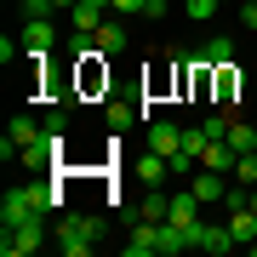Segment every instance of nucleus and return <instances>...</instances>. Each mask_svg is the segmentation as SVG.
<instances>
[{"instance_id":"obj_8","label":"nucleus","mask_w":257,"mask_h":257,"mask_svg":"<svg viewBox=\"0 0 257 257\" xmlns=\"http://www.w3.org/2000/svg\"><path fill=\"white\" fill-rule=\"evenodd\" d=\"M189 189L200 194V206H206V200H229V177H223V172H211V166H200V172L189 177Z\"/></svg>"},{"instance_id":"obj_1","label":"nucleus","mask_w":257,"mask_h":257,"mask_svg":"<svg viewBox=\"0 0 257 257\" xmlns=\"http://www.w3.org/2000/svg\"><path fill=\"white\" fill-rule=\"evenodd\" d=\"M97 234H103L97 217H57V251L63 257H92Z\"/></svg>"},{"instance_id":"obj_17","label":"nucleus","mask_w":257,"mask_h":257,"mask_svg":"<svg viewBox=\"0 0 257 257\" xmlns=\"http://www.w3.org/2000/svg\"><path fill=\"white\" fill-rule=\"evenodd\" d=\"M240 86H246V74H240L234 63H223V69H217V92H211V97H217V103H234Z\"/></svg>"},{"instance_id":"obj_12","label":"nucleus","mask_w":257,"mask_h":257,"mask_svg":"<svg viewBox=\"0 0 257 257\" xmlns=\"http://www.w3.org/2000/svg\"><path fill=\"white\" fill-rule=\"evenodd\" d=\"M234 160H240V149L223 138V143H206L200 149V166H211V172H223V177H234Z\"/></svg>"},{"instance_id":"obj_13","label":"nucleus","mask_w":257,"mask_h":257,"mask_svg":"<svg viewBox=\"0 0 257 257\" xmlns=\"http://www.w3.org/2000/svg\"><path fill=\"white\" fill-rule=\"evenodd\" d=\"M103 57H109V52L74 57V63H80V86H86V92H103V86H109V63H103Z\"/></svg>"},{"instance_id":"obj_22","label":"nucleus","mask_w":257,"mask_h":257,"mask_svg":"<svg viewBox=\"0 0 257 257\" xmlns=\"http://www.w3.org/2000/svg\"><path fill=\"white\" fill-rule=\"evenodd\" d=\"M200 126H206V143H223V138H229V120H223V114H206Z\"/></svg>"},{"instance_id":"obj_5","label":"nucleus","mask_w":257,"mask_h":257,"mask_svg":"<svg viewBox=\"0 0 257 257\" xmlns=\"http://www.w3.org/2000/svg\"><path fill=\"white\" fill-rule=\"evenodd\" d=\"M172 223H177V229H189L194 240H200V194H194V189L172 194Z\"/></svg>"},{"instance_id":"obj_2","label":"nucleus","mask_w":257,"mask_h":257,"mask_svg":"<svg viewBox=\"0 0 257 257\" xmlns=\"http://www.w3.org/2000/svg\"><path fill=\"white\" fill-rule=\"evenodd\" d=\"M46 246V211H35L29 223H12V229H0V251L6 257H29Z\"/></svg>"},{"instance_id":"obj_4","label":"nucleus","mask_w":257,"mask_h":257,"mask_svg":"<svg viewBox=\"0 0 257 257\" xmlns=\"http://www.w3.org/2000/svg\"><path fill=\"white\" fill-rule=\"evenodd\" d=\"M23 57H52V46H57V29L46 23V18H40V12H35V18H29L23 23Z\"/></svg>"},{"instance_id":"obj_14","label":"nucleus","mask_w":257,"mask_h":257,"mask_svg":"<svg viewBox=\"0 0 257 257\" xmlns=\"http://www.w3.org/2000/svg\"><path fill=\"white\" fill-rule=\"evenodd\" d=\"M194 57H200V63H211V69H223V63H234V40H229V35H211Z\"/></svg>"},{"instance_id":"obj_16","label":"nucleus","mask_w":257,"mask_h":257,"mask_svg":"<svg viewBox=\"0 0 257 257\" xmlns=\"http://www.w3.org/2000/svg\"><path fill=\"white\" fill-rule=\"evenodd\" d=\"M132 120H138V109H132V103H120V97H109V103H103V126H109L114 138L132 126Z\"/></svg>"},{"instance_id":"obj_15","label":"nucleus","mask_w":257,"mask_h":257,"mask_svg":"<svg viewBox=\"0 0 257 257\" xmlns=\"http://www.w3.org/2000/svg\"><path fill=\"white\" fill-rule=\"evenodd\" d=\"M229 234L240 240V246L257 240V211H251V206H234V211H229Z\"/></svg>"},{"instance_id":"obj_25","label":"nucleus","mask_w":257,"mask_h":257,"mask_svg":"<svg viewBox=\"0 0 257 257\" xmlns=\"http://www.w3.org/2000/svg\"><path fill=\"white\" fill-rule=\"evenodd\" d=\"M240 29H257V0H240Z\"/></svg>"},{"instance_id":"obj_10","label":"nucleus","mask_w":257,"mask_h":257,"mask_svg":"<svg viewBox=\"0 0 257 257\" xmlns=\"http://www.w3.org/2000/svg\"><path fill=\"white\" fill-rule=\"evenodd\" d=\"M149 149L172 160L177 149H183V126H172V120H155V126H149Z\"/></svg>"},{"instance_id":"obj_3","label":"nucleus","mask_w":257,"mask_h":257,"mask_svg":"<svg viewBox=\"0 0 257 257\" xmlns=\"http://www.w3.org/2000/svg\"><path fill=\"white\" fill-rule=\"evenodd\" d=\"M40 138H46V126H40L35 114H12V126H6V143H0V160H12L18 149L40 143Z\"/></svg>"},{"instance_id":"obj_20","label":"nucleus","mask_w":257,"mask_h":257,"mask_svg":"<svg viewBox=\"0 0 257 257\" xmlns=\"http://www.w3.org/2000/svg\"><path fill=\"white\" fill-rule=\"evenodd\" d=\"M97 23H103V12H97V6H74V12H69V29H86V35H97Z\"/></svg>"},{"instance_id":"obj_28","label":"nucleus","mask_w":257,"mask_h":257,"mask_svg":"<svg viewBox=\"0 0 257 257\" xmlns=\"http://www.w3.org/2000/svg\"><path fill=\"white\" fill-rule=\"evenodd\" d=\"M114 12H143V0H114Z\"/></svg>"},{"instance_id":"obj_24","label":"nucleus","mask_w":257,"mask_h":257,"mask_svg":"<svg viewBox=\"0 0 257 257\" xmlns=\"http://www.w3.org/2000/svg\"><path fill=\"white\" fill-rule=\"evenodd\" d=\"M183 149L200 155V149H206V126H183Z\"/></svg>"},{"instance_id":"obj_18","label":"nucleus","mask_w":257,"mask_h":257,"mask_svg":"<svg viewBox=\"0 0 257 257\" xmlns=\"http://www.w3.org/2000/svg\"><path fill=\"white\" fill-rule=\"evenodd\" d=\"M97 46L109 57H120V52H126V29H120V23H97Z\"/></svg>"},{"instance_id":"obj_6","label":"nucleus","mask_w":257,"mask_h":257,"mask_svg":"<svg viewBox=\"0 0 257 257\" xmlns=\"http://www.w3.org/2000/svg\"><path fill=\"white\" fill-rule=\"evenodd\" d=\"M35 211H40V206L29 200V189H12L6 200H0V229H12V223H29ZM46 217H52V211H46Z\"/></svg>"},{"instance_id":"obj_11","label":"nucleus","mask_w":257,"mask_h":257,"mask_svg":"<svg viewBox=\"0 0 257 257\" xmlns=\"http://www.w3.org/2000/svg\"><path fill=\"white\" fill-rule=\"evenodd\" d=\"M160 217H172V194H160V189H149L138 206H132V223H160Z\"/></svg>"},{"instance_id":"obj_21","label":"nucleus","mask_w":257,"mask_h":257,"mask_svg":"<svg viewBox=\"0 0 257 257\" xmlns=\"http://www.w3.org/2000/svg\"><path fill=\"white\" fill-rule=\"evenodd\" d=\"M234 183H240V189H257V149L234 160Z\"/></svg>"},{"instance_id":"obj_27","label":"nucleus","mask_w":257,"mask_h":257,"mask_svg":"<svg viewBox=\"0 0 257 257\" xmlns=\"http://www.w3.org/2000/svg\"><path fill=\"white\" fill-rule=\"evenodd\" d=\"M23 6H29V12H40V18H46V12H52V0H23Z\"/></svg>"},{"instance_id":"obj_23","label":"nucleus","mask_w":257,"mask_h":257,"mask_svg":"<svg viewBox=\"0 0 257 257\" xmlns=\"http://www.w3.org/2000/svg\"><path fill=\"white\" fill-rule=\"evenodd\" d=\"M183 12H189V18H194V23H206V18H217V0H189V6H183Z\"/></svg>"},{"instance_id":"obj_7","label":"nucleus","mask_w":257,"mask_h":257,"mask_svg":"<svg viewBox=\"0 0 257 257\" xmlns=\"http://www.w3.org/2000/svg\"><path fill=\"white\" fill-rule=\"evenodd\" d=\"M132 177H138L143 189H160L166 177H172V160H166V155H155V149H149V155H138V166H132Z\"/></svg>"},{"instance_id":"obj_19","label":"nucleus","mask_w":257,"mask_h":257,"mask_svg":"<svg viewBox=\"0 0 257 257\" xmlns=\"http://www.w3.org/2000/svg\"><path fill=\"white\" fill-rule=\"evenodd\" d=\"M229 143L240 149V155H251V149H257V126H246V120H229Z\"/></svg>"},{"instance_id":"obj_26","label":"nucleus","mask_w":257,"mask_h":257,"mask_svg":"<svg viewBox=\"0 0 257 257\" xmlns=\"http://www.w3.org/2000/svg\"><path fill=\"white\" fill-rule=\"evenodd\" d=\"M143 12L149 18H166V0H143Z\"/></svg>"},{"instance_id":"obj_29","label":"nucleus","mask_w":257,"mask_h":257,"mask_svg":"<svg viewBox=\"0 0 257 257\" xmlns=\"http://www.w3.org/2000/svg\"><path fill=\"white\" fill-rule=\"evenodd\" d=\"M246 251H251V257H257V240H251V246H246Z\"/></svg>"},{"instance_id":"obj_9","label":"nucleus","mask_w":257,"mask_h":257,"mask_svg":"<svg viewBox=\"0 0 257 257\" xmlns=\"http://www.w3.org/2000/svg\"><path fill=\"white\" fill-rule=\"evenodd\" d=\"M240 240L229 234V223H200V240H194V251H211V257H223V251H234Z\"/></svg>"}]
</instances>
